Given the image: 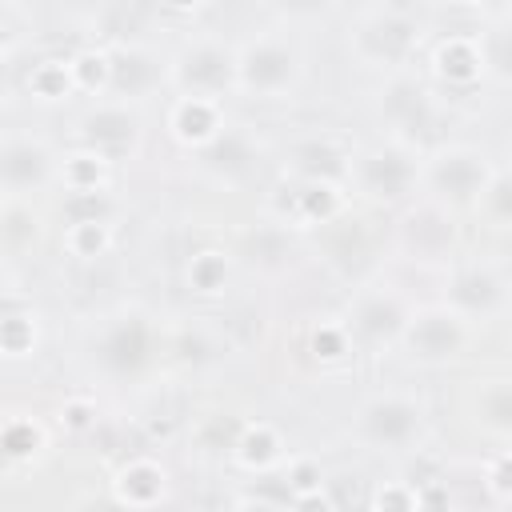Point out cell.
I'll use <instances>...</instances> for the list:
<instances>
[{
	"label": "cell",
	"mask_w": 512,
	"mask_h": 512,
	"mask_svg": "<svg viewBox=\"0 0 512 512\" xmlns=\"http://www.w3.org/2000/svg\"><path fill=\"white\" fill-rule=\"evenodd\" d=\"M444 304L456 308L468 324H492L512 308V280L492 260H452Z\"/></svg>",
	"instance_id": "7c38bea8"
},
{
	"label": "cell",
	"mask_w": 512,
	"mask_h": 512,
	"mask_svg": "<svg viewBox=\"0 0 512 512\" xmlns=\"http://www.w3.org/2000/svg\"><path fill=\"white\" fill-rule=\"evenodd\" d=\"M108 52H112V88H108V96L140 104V100L156 96L160 88H172V56H160L152 44L120 40Z\"/></svg>",
	"instance_id": "9a60e30c"
},
{
	"label": "cell",
	"mask_w": 512,
	"mask_h": 512,
	"mask_svg": "<svg viewBox=\"0 0 512 512\" xmlns=\"http://www.w3.org/2000/svg\"><path fill=\"white\" fill-rule=\"evenodd\" d=\"M304 80V52L288 32H256L240 44V96L248 100H288Z\"/></svg>",
	"instance_id": "277c9868"
},
{
	"label": "cell",
	"mask_w": 512,
	"mask_h": 512,
	"mask_svg": "<svg viewBox=\"0 0 512 512\" xmlns=\"http://www.w3.org/2000/svg\"><path fill=\"white\" fill-rule=\"evenodd\" d=\"M40 344V316L28 296L16 292V284L4 288V312H0V348L4 360H24Z\"/></svg>",
	"instance_id": "44dd1931"
},
{
	"label": "cell",
	"mask_w": 512,
	"mask_h": 512,
	"mask_svg": "<svg viewBox=\"0 0 512 512\" xmlns=\"http://www.w3.org/2000/svg\"><path fill=\"white\" fill-rule=\"evenodd\" d=\"M268 4L288 20H316L332 8V0H268Z\"/></svg>",
	"instance_id": "e575fe53"
},
{
	"label": "cell",
	"mask_w": 512,
	"mask_h": 512,
	"mask_svg": "<svg viewBox=\"0 0 512 512\" xmlns=\"http://www.w3.org/2000/svg\"><path fill=\"white\" fill-rule=\"evenodd\" d=\"M284 452H288V440L276 424L268 420H252V424H240L236 432V444H232V456L240 468L248 472H268V468H280L284 464Z\"/></svg>",
	"instance_id": "7402d4cb"
},
{
	"label": "cell",
	"mask_w": 512,
	"mask_h": 512,
	"mask_svg": "<svg viewBox=\"0 0 512 512\" xmlns=\"http://www.w3.org/2000/svg\"><path fill=\"white\" fill-rule=\"evenodd\" d=\"M160 4H164L168 12H180V16H184V12H196V8H204V0H160Z\"/></svg>",
	"instance_id": "8d00e7d4"
},
{
	"label": "cell",
	"mask_w": 512,
	"mask_h": 512,
	"mask_svg": "<svg viewBox=\"0 0 512 512\" xmlns=\"http://www.w3.org/2000/svg\"><path fill=\"white\" fill-rule=\"evenodd\" d=\"M456 212L440 200H408L396 220V252L424 268H448L456 260Z\"/></svg>",
	"instance_id": "30bf717a"
},
{
	"label": "cell",
	"mask_w": 512,
	"mask_h": 512,
	"mask_svg": "<svg viewBox=\"0 0 512 512\" xmlns=\"http://www.w3.org/2000/svg\"><path fill=\"white\" fill-rule=\"evenodd\" d=\"M172 92L224 100L240 92V48L220 36H192L172 52Z\"/></svg>",
	"instance_id": "ba28073f"
},
{
	"label": "cell",
	"mask_w": 512,
	"mask_h": 512,
	"mask_svg": "<svg viewBox=\"0 0 512 512\" xmlns=\"http://www.w3.org/2000/svg\"><path fill=\"white\" fill-rule=\"evenodd\" d=\"M432 72L440 84L448 88H472L480 76H488V60H484V48H480V36H444L432 52Z\"/></svg>",
	"instance_id": "d6986e66"
},
{
	"label": "cell",
	"mask_w": 512,
	"mask_h": 512,
	"mask_svg": "<svg viewBox=\"0 0 512 512\" xmlns=\"http://www.w3.org/2000/svg\"><path fill=\"white\" fill-rule=\"evenodd\" d=\"M112 496L128 508H152L168 496V468L152 456H132L112 472Z\"/></svg>",
	"instance_id": "ffe728a7"
},
{
	"label": "cell",
	"mask_w": 512,
	"mask_h": 512,
	"mask_svg": "<svg viewBox=\"0 0 512 512\" xmlns=\"http://www.w3.org/2000/svg\"><path fill=\"white\" fill-rule=\"evenodd\" d=\"M308 352H312L320 364H340V360H348V356L356 352V340H352L344 316H340V320H320V324L308 332Z\"/></svg>",
	"instance_id": "4dcf8cb0"
},
{
	"label": "cell",
	"mask_w": 512,
	"mask_h": 512,
	"mask_svg": "<svg viewBox=\"0 0 512 512\" xmlns=\"http://www.w3.org/2000/svg\"><path fill=\"white\" fill-rule=\"evenodd\" d=\"M484 488H488L492 500L512 504V452H500L496 460H488V468H484Z\"/></svg>",
	"instance_id": "836d02e7"
},
{
	"label": "cell",
	"mask_w": 512,
	"mask_h": 512,
	"mask_svg": "<svg viewBox=\"0 0 512 512\" xmlns=\"http://www.w3.org/2000/svg\"><path fill=\"white\" fill-rule=\"evenodd\" d=\"M420 40H424L420 20L408 8L388 4V8H372L368 16L356 20V28L348 32V52L364 68H380L388 76V72H404L412 64V56L420 52Z\"/></svg>",
	"instance_id": "52a82bcc"
},
{
	"label": "cell",
	"mask_w": 512,
	"mask_h": 512,
	"mask_svg": "<svg viewBox=\"0 0 512 512\" xmlns=\"http://www.w3.org/2000/svg\"><path fill=\"white\" fill-rule=\"evenodd\" d=\"M424 428H428L424 404L412 392H400V388L372 392L368 400H360V408L352 416L356 440L372 452H384V456L416 452V444L424 440Z\"/></svg>",
	"instance_id": "5b68a950"
},
{
	"label": "cell",
	"mask_w": 512,
	"mask_h": 512,
	"mask_svg": "<svg viewBox=\"0 0 512 512\" xmlns=\"http://www.w3.org/2000/svg\"><path fill=\"white\" fill-rule=\"evenodd\" d=\"M476 424L492 436H512V376H488L472 396Z\"/></svg>",
	"instance_id": "cb8c5ba5"
},
{
	"label": "cell",
	"mask_w": 512,
	"mask_h": 512,
	"mask_svg": "<svg viewBox=\"0 0 512 512\" xmlns=\"http://www.w3.org/2000/svg\"><path fill=\"white\" fill-rule=\"evenodd\" d=\"M84 352L88 368L108 384H140L160 360V328L144 308L128 304L100 316V324L88 332Z\"/></svg>",
	"instance_id": "6da1fadb"
},
{
	"label": "cell",
	"mask_w": 512,
	"mask_h": 512,
	"mask_svg": "<svg viewBox=\"0 0 512 512\" xmlns=\"http://www.w3.org/2000/svg\"><path fill=\"white\" fill-rule=\"evenodd\" d=\"M244 260L260 272H284L292 264V240L284 220H260L244 236Z\"/></svg>",
	"instance_id": "603a6c76"
},
{
	"label": "cell",
	"mask_w": 512,
	"mask_h": 512,
	"mask_svg": "<svg viewBox=\"0 0 512 512\" xmlns=\"http://www.w3.org/2000/svg\"><path fill=\"white\" fill-rule=\"evenodd\" d=\"M24 88L32 100L40 104H60L76 92V80H72V56H40L28 76H24Z\"/></svg>",
	"instance_id": "484cf974"
},
{
	"label": "cell",
	"mask_w": 512,
	"mask_h": 512,
	"mask_svg": "<svg viewBox=\"0 0 512 512\" xmlns=\"http://www.w3.org/2000/svg\"><path fill=\"white\" fill-rule=\"evenodd\" d=\"M376 116H380V124L392 140H404V144L424 148V152L432 144H440L436 128H440L444 108H440L436 92L420 76H412L408 68L384 76V84L376 92Z\"/></svg>",
	"instance_id": "8992f818"
},
{
	"label": "cell",
	"mask_w": 512,
	"mask_h": 512,
	"mask_svg": "<svg viewBox=\"0 0 512 512\" xmlns=\"http://www.w3.org/2000/svg\"><path fill=\"white\" fill-rule=\"evenodd\" d=\"M112 180V160L76 144L72 152H64L60 160V188L64 192H104Z\"/></svg>",
	"instance_id": "d4e9b609"
},
{
	"label": "cell",
	"mask_w": 512,
	"mask_h": 512,
	"mask_svg": "<svg viewBox=\"0 0 512 512\" xmlns=\"http://www.w3.org/2000/svg\"><path fill=\"white\" fill-rule=\"evenodd\" d=\"M228 128L224 120V100H208V96H176L168 104V132L176 144H184L188 152L204 148L208 140H216Z\"/></svg>",
	"instance_id": "ac0fdd59"
},
{
	"label": "cell",
	"mask_w": 512,
	"mask_h": 512,
	"mask_svg": "<svg viewBox=\"0 0 512 512\" xmlns=\"http://www.w3.org/2000/svg\"><path fill=\"white\" fill-rule=\"evenodd\" d=\"M492 172H496V164L480 144L440 140L424 152V196L440 200L452 212H464V208L476 212Z\"/></svg>",
	"instance_id": "3957f363"
},
{
	"label": "cell",
	"mask_w": 512,
	"mask_h": 512,
	"mask_svg": "<svg viewBox=\"0 0 512 512\" xmlns=\"http://www.w3.org/2000/svg\"><path fill=\"white\" fill-rule=\"evenodd\" d=\"M140 140H144V116H140V104H128V100H116V96H100L92 108L80 112L76 120V144L108 156L112 164L116 160H128L140 152Z\"/></svg>",
	"instance_id": "5bb4252c"
},
{
	"label": "cell",
	"mask_w": 512,
	"mask_h": 512,
	"mask_svg": "<svg viewBox=\"0 0 512 512\" xmlns=\"http://www.w3.org/2000/svg\"><path fill=\"white\" fill-rule=\"evenodd\" d=\"M72 80L84 96H108L112 88V52L108 48H80L72 52Z\"/></svg>",
	"instance_id": "f546056e"
},
{
	"label": "cell",
	"mask_w": 512,
	"mask_h": 512,
	"mask_svg": "<svg viewBox=\"0 0 512 512\" xmlns=\"http://www.w3.org/2000/svg\"><path fill=\"white\" fill-rule=\"evenodd\" d=\"M472 328L456 308L428 304V308H412L404 336H400V352L408 364L416 368H448L456 360H464L468 344H472Z\"/></svg>",
	"instance_id": "9c48e42d"
},
{
	"label": "cell",
	"mask_w": 512,
	"mask_h": 512,
	"mask_svg": "<svg viewBox=\"0 0 512 512\" xmlns=\"http://www.w3.org/2000/svg\"><path fill=\"white\" fill-rule=\"evenodd\" d=\"M112 248V220L92 216V220H64V252L76 260H96Z\"/></svg>",
	"instance_id": "f1b7e54d"
},
{
	"label": "cell",
	"mask_w": 512,
	"mask_h": 512,
	"mask_svg": "<svg viewBox=\"0 0 512 512\" xmlns=\"http://www.w3.org/2000/svg\"><path fill=\"white\" fill-rule=\"evenodd\" d=\"M476 212H480L492 228L512 232V168H496V172H492V180H488V188H484Z\"/></svg>",
	"instance_id": "1f68e13d"
},
{
	"label": "cell",
	"mask_w": 512,
	"mask_h": 512,
	"mask_svg": "<svg viewBox=\"0 0 512 512\" xmlns=\"http://www.w3.org/2000/svg\"><path fill=\"white\" fill-rule=\"evenodd\" d=\"M60 160L56 148L32 132H8L0 144V188L4 200H32L60 184Z\"/></svg>",
	"instance_id": "4fadbf2b"
},
{
	"label": "cell",
	"mask_w": 512,
	"mask_h": 512,
	"mask_svg": "<svg viewBox=\"0 0 512 512\" xmlns=\"http://www.w3.org/2000/svg\"><path fill=\"white\" fill-rule=\"evenodd\" d=\"M408 316H412V304L392 284H360L344 308V324L356 340V352L400 348Z\"/></svg>",
	"instance_id": "8fae6325"
},
{
	"label": "cell",
	"mask_w": 512,
	"mask_h": 512,
	"mask_svg": "<svg viewBox=\"0 0 512 512\" xmlns=\"http://www.w3.org/2000/svg\"><path fill=\"white\" fill-rule=\"evenodd\" d=\"M480 48H484L488 72L500 80H512V24H496L480 32Z\"/></svg>",
	"instance_id": "d6a6232c"
},
{
	"label": "cell",
	"mask_w": 512,
	"mask_h": 512,
	"mask_svg": "<svg viewBox=\"0 0 512 512\" xmlns=\"http://www.w3.org/2000/svg\"><path fill=\"white\" fill-rule=\"evenodd\" d=\"M196 164L220 184H244L260 168V144L244 124H228L216 140L196 148Z\"/></svg>",
	"instance_id": "2e32d148"
},
{
	"label": "cell",
	"mask_w": 512,
	"mask_h": 512,
	"mask_svg": "<svg viewBox=\"0 0 512 512\" xmlns=\"http://www.w3.org/2000/svg\"><path fill=\"white\" fill-rule=\"evenodd\" d=\"M348 184L372 204H384V208L408 204L416 200V192H424V148L384 136L352 156Z\"/></svg>",
	"instance_id": "7a4b0ae2"
},
{
	"label": "cell",
	"mask_w": 512,
	"mask_h": 512,
	"mask_svg": "<svg viewBox=\"0 0 512 512\" xmlns=\"http://www.w3.org/2000/svg\"><path fill=\"white\" fill-rule=\"evenodd\" d=\"M48 436H44V424L28 412H8L4 416V428H0V448H4V460L16 468V464H32L40 452H44Z\"/></svg>",
	"instance_id": "4316f807"
},
{
	"label": "cell",
	"mask_w": 512,
	"mask_h": 512,
	"mask_svg": "<svg viewBox=\"0 0 512 512\" xmlns=\"http://www.w3.org/2000/svg\"><path fill=\"white\" fill-rule=\"evenodd\" d=\"M92 416H96V408L88 404V400H64V408H60V420L72 428V432H84V428H92Z\"/></svg>",
	"instance_id": "d590c367"
},
{
	"label": "cell",
	"mask_w": 512,
	"mask_h": 512,
	"mask_svg": "<svg viewBox=\"0 0 512 512\" xmlns=\"http://www.w3.org/2000/svg\"><path fill=\"white\" fill-rule=\"evenodd\" d=\"M284 172L292 180L348 184L352 180V152L336 136H300L284 152Z\"/></svg>",
	"instance_id": "e0dca14e"
},
{
	"label": "cell",
	"mask_w": 512,
	"mask_h": 512,
	"mask_svg": "<svg viewBox=\"0 0 512 512\" xmlns=\"http://www.w3.org/2000/svg\"><path fill=\"white\" fill-rule=\"evenodd\" d=\"M448 4H460V8H468V4H480V0H448Z\"/></svg>",
	"instance_id": "74e56055"
},
{
	"label": "cell",
	"mask_w": 512,
	"mask_h": 512,
	"mask_svg": "<svg viewBox=\"0 0 512 512\" xmlns=\"http://www.w3.org/2000/svg\"><path fill=\"white\" fill-rule=\"evenodd\" d=\"M184 280L196 296H220L232 280V256L224 248H200L184 264Z\"/></svg>",
	"instance_id": "83f0119b"
}]
</instances>
